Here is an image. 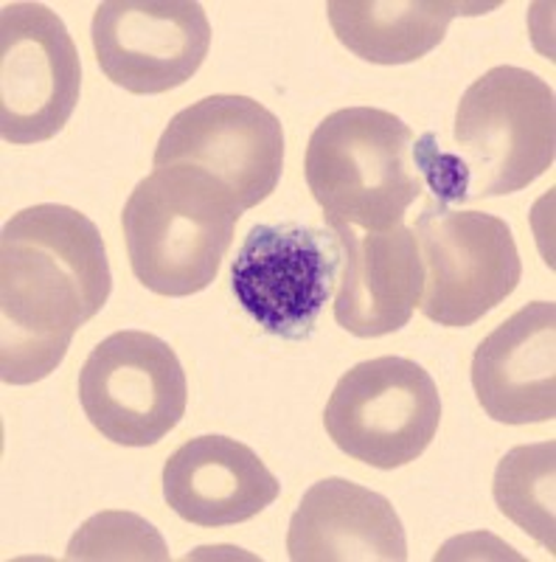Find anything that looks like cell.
Segmentation results:
<instances>
[{
	"instance_id": "obj_1",
	"label": "cell",
	"mask_w": 556,
	"mask_h": 562,
	"mask_svg": "<svg viewBox=\"0 0 556 562\" xmlns=\"http://www.w3.org/2000/svg\"><path fill=\"white\" fill-rule=\"evenodd\" d=\"M0 380L39 383L113 290L97 223L57 203L18 211L0 239Z\"/></svg>"
},
{
	"instance_id": "obj_2",
	"label": "cell",
	"mask_w": 556,
	"mask_h": 562,
	"mask_svg": "<svg viewBox=\"0 0 556 562\" xmlns=\"http://www.w3.org/2000/svg\"><path fill=\"white\" fill-rule=\"evenodd\" d=\"M242 209L212 175L192 167L155 169L122 211L133 276L167 299H183L217 279Z\"/></svg>"
},
{
	"instance_id": "obj_3",
	"label": "cell",
	"mask_w": 556,
	"mask_h": 562,
	"mask_svg": "<svg viewBox=\"0 0 556 562\" xmlns=\"http://www.w3.org/2000/svg\"><path fill=\"white\" fill-rule=\"evenodd\" d=\"M413 133L379 108H343L315 127L304 175L327 228L388 231L402 225L424 178L416 167Z\"/></svg>"
},
{
	"instance_id": "obj_4",
	"label": "cell",
	"mask_w": 556,
	"mask_h": 562,
	"mask_svg": "<svg viewBox=\"0 0 556 562\" xmlns=\"http://www.w3.org/2000/svg\"><path fill=\"white\" fill-rule=\"evenodd\" d=\"M453 138L467 169L469 198L520 192L554 167V90L514 65L486 70L461 97Z\"/></svg>"
},
{
	"instance_id": "obj_5",
	"label": "cell",
	"mask_w": 556,
	"mask_h": 562,
	"mask_svg": "<svg viewBox=\"0 0 556 562\" xmlns=\"http://www.w3.org/2000/svg\"><path fill=\"white\" fill-rule=\"evenodd\" d=\"M324 425L349 459L399 470L433 445L442 394L424 366L385 355L345 371L329 396Z\"/></svg>"
},
{
	"instance_id": "obj_6",
	"label": "cell",
	"mask_w": 556,
	"mask_h": 562,
	"mask_svg": "<svg viewBox=\"0 0 556 562\" xmlns=\"http://www.w3.org/2000/svg\"><path fill=\"white\" fill-rule=\"evenodd\" d=\"M424 281L419 310L439 326H473L518 290L523 262L509 223L430 200L413 225Z\"/></svg>"
},
{
	"instance_id": "obj_7",
	"label": "cell",
	"mask_w": 556,
	"mask_h": 562,
	"mask_svg": "<svg viewBox=\"0 0 556 562\" xmlns=\"http://www.w3.org/2000/svg\"><path fill=\"white\" fill-rule=\"evenodd\" d=\"M79 403L104 439L122 448H152L185 414L189 385L163 338L124 329L90 351L79 371Z\"/></svg>"
},
{
	"instance_id": "obj_8",
	"label": "cell",
	"mask_w": 556,
	"mask_h": 562,
	"mask_svg": "<svg viewBox=\"0 0 556 562\" xmlns=\"http://www.w3.org/2000/svg\"><path fill=\"white\" fill-rule=\"evenodd\" d=\"M343 250L332 231L253 225L230 268V290L268 335L307 340L338 284Z\"/></svg>"
},
{
	"instance_id": "obj_9",
	"label": "cell",
	"mask_w": 556,
	"mask_h": 562,
	"mask_svg": "<svg viewBox=\"0 0 556 562\" xmlns=\"http://www.w3.org/2000/svg\"><path fill=\"white\" fill-rule=\"evenodd\" d=\"M152 160L155 169L192 167L212 175L248 211L282 180L284 127L257 99L217 93L174 115Z\"/></svg>"
},
{
	"instance_id": "obj_10",
	"label": "cell",
	"mask_w": 556,
	"mask_h": 562,
	"mask_svg": "<svg viewBox=\"0 0 556 562\" xmlns=\"http://www.w3.org/2000/svg\"><path fill=\"white\" fill-rule=\"evenodd\" d=\"M82 63L63 18L43 3H3L0 12V135L43 144L71 122Z\"/></svg>"
},
{
	"instance_id": "obj_11",
	"label": "cell",
	"mask_w": 556,
	"mask_h": 562,
	"mask_svg": "<svg viewBox=\"0 0 556 562\" xmlns=\"http://www.w3.org/2000/svg\"><path fill=\"white\" fill-rule=\"evenodd\" d=\"M90 40L110 82L155 97L197 74L212 48V23L194 0H107L93 12Z\"/></svg>"
},
{
	"instance_id": "obj_12",
	"label": "cell",
	"mask_w": 556,
	"mask_h": 562,
	"mask_svg": "<svg viewBox=\"0 0 556 562\" xmlns=\"http://www.w3.org/2000/svg\"><path fill=\"white\" fill-rule=\"evenodd\" d=\"M343 250V273L334 299V321L354 338L399 333L422 299L424 268L408 225L388 231L329 228Z\"/></svg>"
},
{
	"instance_id": "obj_13",
	"label": "cell",
	"mask_w": 556,
	"mask_h": 562,
	"mask_svg": "<svg viewBox=\"0 0 556 562\" xmlns=\"http://www.w3.org/2000/svg\"><path fill=\"white\" fill-rule=\"evenodd\" d=\"M473 389L486 416L540 425L556 416V304L531 301L486 335L473 358Z\"/></svg>"
},
{
	"instance_id": "obj_14",
	"label": "cell",
	"mask_w": 556,
	"mask_h": 562,
	"mask_svg": "<svg viewBox=\"0 0 556 562\" xmlns=\"http://www.w3.org/2000/svg\"><path fill=\"white\" fill-rule=\"evenodd\" d=\"M282 492L248 445L228 436H197L163 467V498L185 524L223 529L257 518Z\"/></svg>"
},
{
	"instance_id": "obj_15",
	"label": "cell",
	"mask_w": 556,
	"mask_h": 562,
	"mask_svg": "<svg viewBox=\"0 0 556 562\" xmlns=\"http://www.w3.org/2000/svg\"><path fill=\"white\" fill-rule=\"evenodd\" d=\"M287 554L293 562H405L408 537L385 495L324 479L304 492L290 520Z\"/></svg>"
},
{
	"instance_id": "obj_16",
	"label": "cell",
	"mask_w": 556,
	"mask_h": 562,
	"mask_svg": "<svg viewBox=\"0 0 556 562\" xmlns=\"http://www.w3.org/2000/svg\"><path fill=\"white\" fill-rule=\"evenodd\" d=\"M498 3L458 0H329L334 37L374 65H408L442 45L447 26L461 14H480Z\"/></svg>"
},
{
	"instance_id": "obj_17",
	"label": "cell",
	"mask_w": 556,
	"mask_h": 562,
	"mask_svg": "<svg viewBox=\"0 0 556 562\" xmlns=\"http://www.w3.org/2000/svg\"><path fill=\"white\" fill-rule=\"evenodd\" d=\"M495 501L503 518L531 535L554 557L556 551V445H520L495 470Z\"/></svg>"
},
{
	"instance_id": "obj_18",
	"label": "cell",
	"mask_w": 556,
	"mask_h": 562,
	"mask_svg": "<svg viewBox=\"0 0 556 562\" xmlns=\"http://www.w3.org/2000/svg\"><path fill=\"white\" fill-rule=\"evenodd\" d=\"M65 560H169V549L149 520L133 512H99L68 543Z\"/></svg>"
}]
</instances>
